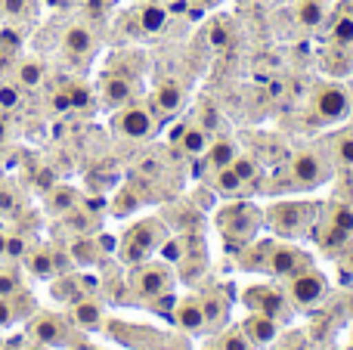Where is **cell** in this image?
<instances>
[{
    "label": "cell",
    "mask_w": 353,
    "mask_h": 350,
    "mask_svg": "<svg viewBox=\"0 0 353 350\" xmlns=\"http://www.w3.org/2000/svg\"><path fill=\"white\" fill-rule=\"evenodd\" d=\"M16 291V276L10 270H0V298H12Z\"/></svg>",
    "instance_id": "obj_39"
},
{
    "label": "cell",
    "mask_w": 353,
    "mask_h": 350,
    "mask_svg": "<svg viewBox=\"0 0 353 350\" xmlns=\"http://www.w3.org/2000/svg\"><path fill=\"white\" fill-rule=\"evenodd\" d=\"M171 143L189 158H201L208 152V146H211V130L201 127V121H183L171 134Z\"/></svg>",
    "instance_id": "obj_13"
},
{
    "label": "cell",
    "mask_w": 353,
    "mask_h": 350,
    "mask_svg": "<svg viewBox=\"0 0 353 350\" xmlns=\"http://www.w3.org/2000/svg\"><path fill=\"white\" fill-rule=\"evenodd\" d=\"M214 350H217V347H214Z\"/></svg>",
    "instance_id": "obj_44"
},
{
    "label": "cell",
    "mask_w": 353,
    "mask_h": 350,
    "mask_svg": "<svg viewBox=\"0 0 353 350\" xmlns=\"http://www.w3.org/2000/svg\"><path fill=\"white\" fill-rule=\"evenodd\" d=\"M25 0H3V12L6 16H22Z\"/></svg>",
    "instance_id": "obj_40"
},
{
    "label": "cell",
    "mask_w": 353,
    "mask_h": 350,
    "mask_svg": "<svg viewBox=\"0 0 353 350\" xmlns=\"http://www.w3.org/2000/svg\"><path fill=\"white\" fill-rule=\"evenodd\" d=\"M232 171L242 177V183L248 186V189L257 183V180H261V165H257L251 155H242V152H239L236 158H232Z\"/></svg>",
    "instance_id": "obj_31"
},
{
    "label": "cell",
    "mask_w": 353,
    "mask_h": 350,
    "mask_svg": "<svg viewBox=\"0 0 353 350\" xmlns=\"http://www.w3.org/2000/svg\"><path fill=\"white\" fill-rule=\"evenodd\" d=\"M28 254V239L22 236H6V260H19Z\"/></svg>",
    "instance_id": "obj_35"
},
{
    "label": "cell",
    "mask_w": 353,
    "mask_h": 350,
    "mask_svg": "<svg viewBox=\"0 0 353 350\" xmlns=\"http://www.w3.org/2000/svg\"><path fill=\"white\" fill-rule=\"evenodd\" d=\"M0 258H6V233H0Z\"/></svg>",
    "instance_id": "obj_42"
},
{
    "label": "cell",
    "mask_w": 353,
    "mask_h": 350,
    "mask_svg": "<svg viewBox=\"0 0 353 350\" xmlns=\"http://www.w3.org/2000/svg\"><path fill=\"white\" fill-rule=\"evenodd\" d=\"M112 130L118 136H124V140H149L159 130V115L146 103H128L121 109H115Z\"/></svg>",
    "instance_id": "obj_8"
},
{
    "label": "cell",
    "mask_w": 353,
    "mask_h": 350,
    "mask_svg": "<svg viewBox=\"0 0 353 350\" xmlns=\"http://www.w3.org/2000/svg\"><path fill=\"white\" fill-rule=\"evenodd\" d=\"M282 289H285V295H288V301H292L294 310H313L329 298V279H325L323 270H316V267L310 264L301 273L288 276Z\"/></svg>",
    "instance_id": "obj_6"
},
{
    "label": "cell",
    "mask_w": 353,
    "mask_h": 350,
    "mask_svg": "<svg viewBox=\"0 0 353 350\" xmlns=\"http://www.w3.org/2000/svg\"><path fill=\"white\" fill-rule=\"evenodd\" d=\"M310 254L301 251L298 245H288V242H276L273 245V254H270V273L279 279H288L294 273H301L304 267H310Z\"/></svg>",
    "instance_id": "obj_11"
},
{
    "label": "cell",
    "mask_w": 353,
    "mask_h": 350,
    "mask_svg": "<svg viewBox=\"0 0 353 350\" xmlns=\"http://www.w3.org/2000/svg\"><path fill=\"white\" fill-rule=\"evenodd\" d=\"M236 155H239L236 140H230V136H217V140H211V146H208V152L201 155V158H208L211 171H217V167L232 165V158H236Z\"/></svg>",
    "instance_id": "obj_25"
},
{
    "label": "cell",
    "mask_w": 353,
    "mask_h": 350,
    "mask_svg": "<svg viewBox=\"0 0 353 350\" xmlns=\"http://www.w3.org/2000/svg\"><path fill=\"white\" fill-rule=\"evenodd\" d=\"M214 189H217L223 198H242V196H248V186H245L242 177L232 171V165L217 167V171H214Z\"/></svg>",
    "instance_id": "obj_24"
},
{
    "label": "cell",
    "mask_w": 353,
    "mask_h": 350,
    "mask_svg": "<svg viewBox=\"0 0 353 350\" xmlns=\"http://www.w3.org/2000/svg\"><path fill=\"white\" fill-rule=\"evenodd\" d=\"M298 22L304 25L307 31H316L319 25L329 22V6L323 0H301L298 3Z\"/></svg>",
    "instance_id": "obj_26"
},
{
    "label": "cell",
    "mask_w": 353,
    "mask_h": 350,
    "mask_svg": "<svg viewBox=\"0 0 353 350\" xmlns=\"http://www.w3.org/2000/svg\"><path fill=\"white\" fill-rule=\"evenodd\" d=\"M19 320V310H16V304L10 301V298H0V329H6V326H12V322Z\"/></svg>",
    "instance_id": "obj_37"
},
{
    "label": "cell",
    "mask_w": 353,
    "mask_h": 350,
    "mask_svg": "<svg viewBox=\"0 0 353 350\" xmlns=\"http://www.w3.org/2000/svg\"><path fill=\"white\" fill-rule=\"evenodd\" d=\"M16 211V192L10 183H0V214H10Z\"/></svg>",
    "instance_id": "obj_38"
},
{
    "label": "cell",
    "mask_w": 353,
    "mask_h": 350,
    "mask_svg": "<svg viewBox=\"0 0 353 350\" xmlns=\"http://www.w3.org/2000/svg\"><path fill=\"white\" fill-rule=\"evenodd\" d=\"M62 50H65L68 59H90L93 50H97V37L84 22H74L62 34Z\"/></svg>",
    "instance_id": "obj_15"
},
{
    "label": "cell",
    "mask_w": 353,
    "mask_h": 350,
    "mask_svg": "<svg viewBox=\"0 0 353 350\" xmlns=\"http://www.w3.org/2000/svg\"><path fill=\"white\" fill-rule=\"evenodd\" d=\"M329 158L332 165L353 174V127H344L329 136Z\"/></svg>",
    "instance_id": "obj_21"
},
{
    "label": "cell",
    "mask_w": 353,
    "mask_h": 350,
    "mask_svg": "<svg viewBox=\"0 0 353 350\" xmlns=\"http://www.w3.org/2000/svg\"><path fill=\"white\" fill-rule=\"evenodd\" d=\"M174 285L176 276L168 260H143V264H134V270H130V291L140 301L152 304V307L174 295Z\"/></svg>",
    "instance_id": "obj_3"
},
{
    "label": "cell",
    "mask_w": 353,
    "mask_h": 350,
    "mask_svg": "<svg viewBox=\"0 0 353 350\" xmlns=\"http://www.w3.org/2000/svg\"><path fill=\"white\" fill-rule=\"evenodd\" d=\"M53 298H56V301L74 304V301H81V298H87V291H84V285H81L78 279H72V276H65V273H62V279L53 285Z\"/></svg>",
    "instance_id": "obj_29"
},
{
    "label": "cell",
    "mask_w": 353,
    "mask_h": 350,
    "mask_svg": "<svg viewBox=\"0 0 353 350\" xmlns=\"http://www.w3.org/2000/svg\"><path fill=\"white\" fill-rule=\"evenodd\" d=\"M65 96H68V105H72V109H84V105L90 103V90H87L84 84H72L65 90Z\"/></svg>",
    "instance_id": "obj_36"
},
{
    "label": "cell",
    "mask_w": 353,
    "mask_h": 350,
    "mask_svg": "<svg viewBox=\"0 0 353 350\" xmlns=\"http://www.w3.org/2000/svg\"><path fill=\"white\" fill-rule=\"evenodd\" d=\"M168 22H171V12L159 0H143L140 10H137V25H140L143 34H161Z\"/></svg>",
    "instance_id": "obj_19"
},
{
    "label": "cell",
    "mask_w": 353,
    "mask_h": 350,
    "mask_svg": "<svg viewBox=\"0 0 353 350\" xmlns=\"http://www.w3.org/2000/svg\"><path fill=\"white\" fill-rule=\"evenodd\" d=\"M97 251H99V245L97 242H90V239L72 242V260L74 264H81V267H90L93 260H97Z\"/></svg>",
    "instance_id": "obj_33"
},
{
    "label": "cell",
    "mask_w": 353,
    "mask_h": 350,
    "mask_svg": "<svg viewBox=\"0 0 353 350\" xmlns=\"http://www.w3.org/2000/svg\"><path fill=\"white\" fill-rule=\"evenodd\" d=\"M43 81V65L37 59H19L16 62V84L31 90V87H41Z\"/></svg>",
    "instance_id": "obj_28"
},
{
    "label": "cell",
    "mask_w": 353,
    "mask_h": 350,
    "mask_svg": "<svg viewBox=\"0 0 353 350\" xmlns=\"http://www.w3.org/2000/svg\"><path fill=\"white\" fill-rule=\"evenodd\" d=\"M72 322L84 332H97L103 326V304H97L93 298H81L72 304Z\"/></svg>",
    "instance_id": "obj_22"
},
{
    "label": "cell",
    "mask_w": 353,
    "mask_h": 350,
    "mask_svg": "<svg viewBox=\"0 0 353 350\" xmlns=\"http://www.w3.org/2000/svg\"><path fill=\"white\" fill-rule=\"evenodd\" d=\"M319 211H323L319 202H276L273 208L263 214V220L270 223V229H273L276 236H282L285 242H294L316 229Z\"/></svg>",
    "instance_id": "obj_1"
},
{
    "label": "cell",
    "mask_w": 353,
    "mask_h": 350,
    "mask_svg": "<svg viewBox=\"0 0 353 350\" xmlns=\"http://www.w3.org/2000/svg\"><path fill=\"white\" fill-rule=\"evenodd\" d=\"M165 239H168L165 223L155 220V217H146V220L134 223V227L124 233L118 254H121V260L130 267L143 264V260H149L152 254H159V248L165 245Z\"/></svg>",
    "instance_id": "obj_4"
},
{
    "label": "cell",
    "mask_w": 353,
    "mask_h": 350,
    "mask_svg": "<svg viewBox=\"0 0 353 350\" xmlns=\"http://www.w3.org/2000/svg\"><path fill=\"white\" fill-rule=\"evenodd\" d=\"M99 99L105 109H121L137 99V81L124 72H109L99 81Z\"/></svg>",
    "instance_id": "obj_10"
},
{
    "label": "cell",
    "mask_w": 353,
    "mask_h": 350,
    "mask_svg": "<svg viewBox=\"0 0 353 350\" xmlns=\"http://www.w3.org/2000/svg\"><path fill=\"white\" fill-rule=\"evenodd\" d=\"M183 103H186V90H183V84H176V81H161L152 90V99H149V105H152V112L159 118L176 115V112L183 109Z\"/></svg>",
    "instance_id": "obj_16"
},
{
    "label": "cell",
    "mask_w": 353,
    "mask_h": 350,
    "mask_svg": "<svg viewBox=\"0 0 353 350\" xmlns=\"http://www.w3.org/2000/svg\"><path fill=\"white\" fill-rule=\"evenodd\" d=\"M288 171H292V180L298 189H319L332 180L335 167H332L329 155L319 152V149H301V152H294Z\"/></svg>",
    "instance_id": "obj_7"
},
{
    "label": "cell",
    "mask_w": 353,
    "mask_h": 350,
    "mask_svg": "<svg viewBox=\"0 0 353 350\" xmlns=\"http://www.w3.org/2000/svg\"><path fill=\"white\" fill-rule=\"evenodd\" d=\"M25 267H28V273L37 276V279H53L56 276L53 251H47V248H34V251L25 254Z\"/></svg>",
    "instance_id": "obj_27"
},
{
    "label": "cell",
    "mask_w": 353,
    "mask_h": 350,
    "mask_svg": "<svg viewBox=\"0 0 353 350\" xmlns=\"http://www.w3.org/2000/svg\"><path fill=\"white\" fill-rule=\"evenodd\" d=\"M242 301H245L248 310L273 316V320H279L282 326L292 322L294 313H298V310L292 307V301H288L285 289H276V285H251V289H245Z\"/></svg>",
    "instance_id": "obj_9"
},
{
    "label": "cell",
    "mask_w": 353,
    "mask_h": 350,
    "mask_svg": "<svg viewBox=\"0 0 353 350\" xmlns=\"http://www.w3.org/2000/svg\"><path fill=\"white\" fill-rule=\"evenodd\" d=\"M325 223H332L335 229H341L344 236L353 239V208L350 205H329V217Z\"/></svg>",
    "instance_id": "obj_32"
},
{
    "label": "cell",
    "mask_w": 353,
    "mask_h": 350,
    "mask_svg": "<svg viewBox=\"0 0 353 350\" xmlns=\"http://www.w3.org/2000/svg\"><path fill=\"white\" fill-rule=\"evenodd\" d=\"M6 136H10V124H6L3 112H0V143H6Z\"/></svg>",
    "instance_id": "obj_41"
},
{
    "label": "cell",
    "mask_w": 353,
    "mask_h": 350,
    "mask_svg": "<svg viewBox=\"0 0 353 350\" xmlns=\"http://www.w3.org/2000/svg\"><path fill=\"white\" fill-rule=\"evenodd\" d=\"M329 41L335 47L353 50V0H341L329 16Z\"/></svg>",
    "instance_id": "obj_18"
},
{
    "label": "cell",
    "mask_w": 353,
    "mask_h": 350,
    "mask_svg": "<svg viewBox=\"0 0 353 350\" xmlns=\"http://www.w3.org/2000/svg\"><path fill=\"white\" fill-rule=\"evenodd\" d=\"M239 326H242V332L248 335V341L257 350L270 347L276 338H279V332H282V322L279 320H273V316H267V313H254V310H248V316H245Z\"/></svg>",
    "instance_id": "obj_14"
},
{
    "label": "cell",
    "mask_w": 353,
    "mask_h": 350,
    "mask_svg": "<svg viewBox=\"0 0 353 350\" xmlns=\"http://www.w3.org/2000/svg\"><path fill=\"white\" fill-rule=\"evenodd\" d=\"M199 301H201V310H205L208 332H220V329L226 326V316H230V301H226V295L211 289V291H205Z\"/></svg>",
    "instance_id": "obj_20"
},
{
    "label": "cell",
    "mask_w": 353,
    "mask_h": 350,
    "mask_svg": "<svg viewBox=\"0 0 353 350\" xmlns=\"http://www.w3.org/2000/svg\"><path fill=\"white\" fill-rule=\"evenodd\" d=\"M171 316H174V322H176V326H180L186 335H201V332H208V326H205V310H201V301H199L195 295L180 298Z\"/></svg>",
    "instance_id": "obj_17"
},
{
    "label": "cell",
    "mask_w": 353,
    "mask_h": 350,
    "mask_svg": "<svg viewBox=\"0 0 353 350\" xmlns=\"http://www.w3.org/2000/svg\"><path fill=\"white\" fill-rule=\"evenodd\" d=\"M310 109L316 115V121L344 124L353 115V93L338 81H319V84H313Z\"/></svg>",
    "instance_id": "obj_5"
},
{
    "label": "cell",
    "mask_w": 353,
    "mask_h": 350,
    "mask_svg": "<svg viewBox=\"0 0 353 350\" xmlns=\"http://www.w3.org/2000/svg\"><path fill=\"white\" fill-rule=\"evenodd\" d=\"M28 335L41 347H65L68 344V326L56 313H37L28 326Z\"/></svg>",
    "instance_id": "obj_12"
},
{
    "label": "cell",
    "mask_w": 353,
    "mask_h": 350,
    "mask_svg": "<svg viewBox=\"0 0 353 350\" xmlns=\"http://www.w3.org/2000/svg\"><path fill=\"white\" fill-rule=\"evenodd\" d=\"M28 350H47V347H28Z\"/></svg>",
    "instance_id": "obj_43"
},
{
    "label": "cell",
    "mask_w": 353,
    "mask_h": 350,
    "mask_svg": "<svg viewBox=\"0 0 353 350\" xmlns=\"http://www.w3.org/2000/svg\"><path fill=\"white\" fill-rule=\"evenodd\" d=\"M263 227V211L254 208L251 202H230L223 205V208L217 211V229L220 236L226 239V245L230 248H245L248 242L257 239V233H261Z\"/></svg>",
    "instance_id": "obj_2"
},
{
    "label": "cell",
    "mask_w": 353,
    "mask_h": 350,
    "mask_svg": "<svg viewBox=\"0 0 353 350\" xmlns=\"http://www.w3.org/2000/svg\"><path fill=\"white\" fill-rule=\"evenodd\" d=\"M217 350H257V347L248 341V335L242 332V326H232V329L223 326V329H220Z\"/></svg>",
    "instance_id": "obj_30"
},
{
    "label": "cell",
    "mask_w": 353,
    "mask_h": 350,
    "mask_svg": "<svg viewBox=\"0 0 353 350\" xmlns=\"http://www.w3.org/2000/svg\"><path fill=\"white\" fill-rule=\"evenodd\" d=\"M22 105V87L0 81V112H16Z\"/></svg>",
    "instance_id": "obj_34"
},
{
    "label": "cell",
    "mask_w": 353,
    "mask_h": 350,
    "mask_svg": "<svg viewBox=\"0 0 353 350\" xmlns=\"http://www.w3.org/2000/svg\"><path fill=\"white\" fill-rule=\"evenodd\" d=\"M43 205H47L50 214L65 217L68 211H74L81 205V192L74 189V186H53V189L47 192V198H43Z\"/></svg>",
    "instance_id": "obj_23"
}]
</instances>
